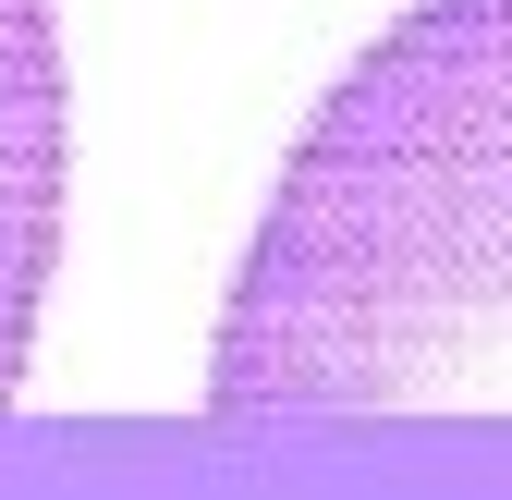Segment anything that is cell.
<instances>
[{
	"label": "cell",
	"instance_id": "obj_2",
	"mask_svg": "<svg viewBox=\"0 0 512 500\" xmlns=\"http://www.w3.org/2000/svg\"><path fill=\"white\" fill-rule=\"evenodd\" d=\"M61 257V37L49 0H0V403L25 379Z\"/></svg>",
	"mask_w": 512,
	"mask_h": 500
},
{
	"label": "cell",
	"instance_id": "obj_1",
	"mask_svg": "<svg viewBox=\"0 0 512 500\" xmlns=\"http://www.w3.org/2000/svg\"><path fill=\"white\" fill-rule=\"evenodd\" d=\"M220 415H512V0H415L232 269Z\"/></svg>",
	"mask_w": 512,
	"mask_h": 500
}]
</instances>
